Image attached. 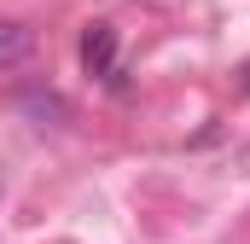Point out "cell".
<instances>
[{
    "mask_svg": "<svg viewBox=\"0 0 250 244\" xmlns=\"http://www.w3.org/2000/svg\"><path fill=\"white\" fill-rule=\"evenodd\" d=\"M82 70L99 76V81H117V23L93 18L82 29Z\"/></svg>",
    "mask_w": 250,
    "mask_h": 244,
    "instance_id": "cell-1",
    "label": "cell"
},
{
    "mask_svg": "<svg viewBox=\"0 0 250 244\" xmlns=\"http://www.w3.org/2000/svg\"><path fill=\"white\" fill-rule=\"evenodd\" d=\"M29 59H35V29L23 18H0V70H18Z\"/></svg>",
    "mask_w": 250,
    "mask_h": 244,
    "instance_id": "cell-2",
    "label": "cell"
},
{
    "mask_svg": "<svg viewBox=\"0 0 250 244\" xmlns=\"http://www.w3.org/2000/svg\"><path fill=\"white\" fill-rule=\"evenodd\" d=\"M23 117H35L41 128H64L70 105H64V93H23Z\"/></svg>",
    "mask_w": 250,
    "mask_h": 244,
    "instance_id": "cell-3",
    "label": "cell"
},
{
    "mask_svg": "<svg viewBox=\"0 0 250 244\" xmlns=\"http://www.w3.org/2000/svg\"><path fill=\"white\" fill-rule=\"evenodd\" d=\"M239 87H245V93H250V64H245V81H239Z\"/></svg>",
    "mask_w": 250,
    "mask_h": 244,
    "instance_id": "cell-4",
    "label": "cell"
}]
</instances>
